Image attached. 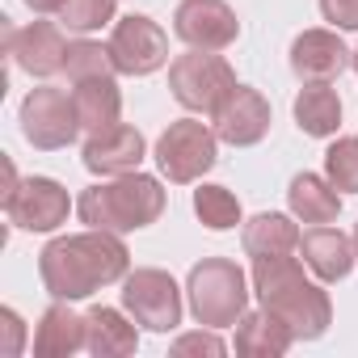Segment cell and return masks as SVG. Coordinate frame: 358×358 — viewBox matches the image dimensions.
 <instances>
[{
	"label": "cell",
	"mask_w": 358,
	"mask_h": 358,
	"mask_svg": "<svg viewBox=\"0 0 358 358\" xmlns=\"http://www.w3.org/2000/svg\"><path fill=\"white\" fill-rule=\"evenodd\" d=\"M220 160V135L199 118H177L156 139V164L173 186H190Z\"/></svg>",
	"instance_id": "8992f818"
},
{
	"label": "cell",
	"mask_w": 358,
	"mask_h": 358,
	"mask_svg": "<svg viewBox=\"0 0 358 358\" xmlns=\"http://www.w3.org/2000/svg\"><path fill=\"white\" fill-rule=\"evenodd\" d=\"M320 13L337 30H358V0H320Z\"/></svg>",
	"instance_id": "f1b7e54d"
},
{
	"label": "cell",
	"mask_w": 358,
	"mask_h": 358,
	"mask_svg": "<svg viewBox=\"0 0 358 358\" xmlns=\"http://www.w3.org/2000/svg\"><path fill=\"white\" fill-rule=\"evenodd\" d=\"M72 101H76V114H80V131H106L118 122L122 114V93L114 85V76H97V80H80L72 85Z\"/></svg>",
	"instance_id": "44dd1931"
},
{
	"label": "cell",
	"mask_w": 358,
	"mask_h": 358,
	"mask_svg": "<svg viewBox=\"0 0 358 358\" xmlns=\"http://www.w3.org/2000/svg\"><path fill=\"white\" fill-rule=\"evenodd\" d=\"M59 22L72 34H93L106 22H114V0H68L59 9Z\"/></svg>",
	"instance_id": "4316f807"
},
{
	"label": "cell",
	"mask_w": 358,
	"mask_h": 358,
	"mask_svg": "<svg viewBox=\"0 0 358 358\" xmlns=\"http://www.w3.org/2000/svg\"><path fill=\"white\" fill-rule=\"evenodd\" d=\"M173 34L194 51H228L241 38V22L224 0H182L173 13Z\"/></svg>",
	"instance_id": "8fae6325"
},
{
	"label": "cell",
	"mask_w": 358,
	"mask_h": 358,
	"mask_svg": "<svg viewBox=\"0 0 358 358\" xmlns=\"http://www.w3.org/2000/svg\"><path fill=\"white\" fill-rule=\"evenodd\" d=\"M295 122L312 139H329L341 127V97L329 85H303L295 97Z\"/></svg>",
	"instance_id": "603a6c76"
},
{
	"label": "cell",
	"mask_w": 358,
	"mask_h": 358,
	"mask_svg": "<svg viewBox=\"0 0 358 358\" xmlns=\"http://www.w3.org/2000/svg\"><path fill=\"white\" fill-rule=\"evenodd\" d=\"M89 350L97 358H127L139 350V333H135V320H127L118 308H89Z\"/></svg>",
	"instance_id": "7402d4cb"
},
{
	"label": "cell",
	"mask_w": 358,
	"mask_h": 358,
	"mask_svg": "<svg viewBox=\"0 0 358 358\" xmlns=\"http://www.w3.org/2000/svg\"><path fill=\"white\" fill-rule=\"evenodd\" d=\"M169 89L177 97V106H186L190 114H220V106L232 97L236 89V72L224 55L215 51H186L169 64Z\"/></svg>",
	"instance_id": "5b68a950"
},
{
	"label": "cell",
	"mask_w": 358,
	"mask_h": 358,
	"mask_svg": "<svg viewBox=\"0 0 358 358\" xmlns=\"http://www.w3.org/2000/svg\"><path fill=\"white\" fill-rule=\"evenodd\" d=\"M350 55L354 51H345V43L333 30H303L291 43V72L303 85H329L350 68Z\"/></svg>",
	"instance_id": "9a60e30c"
},
{
	"label": "cell",
	"mask_w": 358,
	"mask_h": 358,
	"mask_svg": "<svg viewBox=\"0 0 358 358\" xmlns=\"http://www.w3.org/2000/svg\"><path fill=\"white\" fill-rule=\"evenodd\" d=\"M68 47L72 43H64L59 26H51V22H30L26 30H9V55H13V64L22 72L38 76V80L64 72Z\"/></svg>",
	"instance_id": "5bb4252c"
},
{
	"label": "cell",
	"mask_w": 358,
	"mask_h": 358,
	"mask_svg": "<svg viewBox=\"0 0 358 358\" xmlns=\"http://www.w3.org/2000/svg\"><path fill=\"white\" fill-rule=\"evenodd\" d=\"M110 55L122 76H152L169 64V34L143 13L118 17L110 30Z\"/></svg>",
	"instance_id": "9c48e42d"
},
{
	"label": "cell",
	"mask_w": 358,
	"mask_h": 358,
	"mask_svg": "<svg viewBox=\"0 0 358 358\" xmlns=\"http://www.w3.org/2000/svg\"><path fill=\"white\" fill-rule=\"evenodd\" d=\"M211 122H215V135H220L224 143H232V148H253V143H262L266 131H270V101H266L257 89L236 85L232 97L220 106V114H215Z\"/></svg>",
	"instance_id": "4fadbf2b"
},
{
	"label": "cell",
	"mask_w": 358,
	"mask_h": 358,
	"mask_svg": "<svg viewBox=\"0 0 358 358\" xmlns=\"http://www.w3.org/2000/svg\"><path fill=\"white\" fill-rule=\"evenodd\" d=\"M299 228L291 215H278V211H262L245 224L241 232V245L249 257H282V253H299Z\"/></svg>",
	"instance_id": "ffe728a7"
},
{
	"label": "cell",
	"mask_w": 358,
	"mask_h": 358,
	"mask_svg": "<svg viewBox=\"0 0 358 358\" xmlns=\"http://www.w3.org/2000/svg\"><path fill=\"white\" fill-rule=\"evenodd\" d=\"M354 253H358V228H354Z\"/></svg>",
	"instance_id": "d6a6232c"
},
{
	"label": "cell",
	"mask_w": 358,
	"mask_h": 358,
	"mask_svg": "<svg viewBox=\"0 0 358 358\" xmlns=\"http://www.w3.org/2000/svg\"><path fill=\"white\" fill-rule=\"evenodd\" d=\"M26 5H30L34 13H59V9L68 5V0H26Z\"/></svg>",
	"instance_id": "4dcf8cb0"
},
{
	"label": "cell",
	"mask_w": 358,
	"mask_h": 358,
	"mask_svg": "<svg viewBox=\"0 0 358 358\" xmlns=\"http://www.w3.org/2000/svg\"><path fill=\"white\" fill-rule=\"evenodd\" d=\"M0 320H5V333H9V345H5V354H22V320H17V312L13 308H5L0 312Z\"/></svg>",
	"instance_id": "f546056e"
},
{
	"label": "cell",
	"mask_w": 358,
	"mask_h": 358,
	"mask_svg": "<svg viewBox=\"0 0 358 358\" xmlns=\"http://www.w3.org/2000/svg\"><path fill=\"white\" fill-rule=\"evenodd\" d=\"M287 203H291V215L303 220V224H333L337 211H341L337 186L329 182V177H316V173H295L291 177Z\"/></svg>",
	"instance_id": "d6986e66"
},
{
	"label": "cell",
	"mask_w": 358,
	"mask_h": 358,
	"mask_svg": "<svg viewBox=\"0 0 358 358\" xmlns=\"http://www.w3.org/2000/svg\"><path fill=\"white\" fill-rule=\"evenodd\" d=\"M80 131V114L72 93L55 89V85H38L26 93L22 101V135L38 148V152H59L76 139Z\"/></svg>",
	"instance_id": "ba28073f"
},
{
	"label": "cell",
	"mask_w": 358,
	"mask_h": 358,
	"mask_svg": "<svg viewBox=\"0 0 358 358\" xmlns=\"http://www.w3.org/2000/svg\"><path fill=\"white\" fill-rule=\"evenodd\" d=\"M68 211L72 199L55 177H26L5 194V215L22 232H55L59 224H68Z\"/></svg>",
	"instance_id": "30bf717a"
},
{
	"label": "cell",
	"mask_w": 358,
	"mask_h": 358,
	"mask_svg": "<svg viewBox=\"0 0 358 358\" xmlns=\"http://www.w3.org/2000/svg\"><path fill=\"white\" fill-rule=\"evenodd\" d=\"M76 350H89V320L76 316L64 299H55L34 329V354L38 358H72Z\"/></svg>",
	"instance_id": "e0dca14e"
},
{
	"label": "cell",
	"mask_w": 358,
	"mask_h": 358,
	"mask_svg": "<svg viewBox=\"0 0 358 358\" xmlns=\"http://www.w3.org/2000/svg\"><path fill=\"white\" fill-rule=\"evenodd\" d=\"M253 291L266 312H274L295 341H316L333 324V303L320 282L303 274V266L282 253V257H253Z\"/></svg>",
	"instance_id": "7a4b0ae2"
},
{
	"label": "cell",
	"mask_w": 358,
	"mask_h": 358,
	"mask_svg": "<svg viewBox=\"0 0 358 358\" xmlns=\"http://www.w3.org/2000/svg\"><path fill=\"white\" fill-rule=\"evenodd\" d=\"M38 274L51 299H89L93 291L122 282L131 274V253L118 241V232H76V236H55L38 253Z\"/></svg>",
	"instance_id": "6da1fadb"
},
{
	"label": "cell",
	"mask_w": 358,
	"mask_h": 358,
	"mask_svg": "<svg viewBox=\"0 0 358 358\" xmlns=\"http://www.w3.org/2000/svg\"><path fill=\"white\" fill-rule=\"evenodd\" d=\"M194 215L211 228V232H228L241 224V203L228 186H199L194 190Z\"/></svg>",
	"instance_id": "d4e9b609"
},
{
	"label": "cell",
	"mask_w": 358,
	"mask_h": 358,
	"mask_svg": "<svg viewBox=\"0 0 358 358\" xmlns=\"http://www.w3.org/2000/svg\"><path fill=\"white\" fill-rule=\"evenodd\" d=\"M68 80L80 85V80H97V76H114V55H110V43H93V38H76L68 47V64H64Z\"/></svg>",
	"instance_id": "cb8c5ba5"
},
{
	"label": "cell",
	"mask_w": 358,
	"mask_h": 358,
	"mask_svg": "<svg viewBox=\"0 0 358 358\" xmlns=\"http://www.w3.org/2000/svg\"><path fill=\"white\" fill-rule=\"evenodd\" d=\"M76 215L101 232H139L164 215V186L148 173H122L114 182H97L76 199Z\"/></svg>",
	"instance_id": "3957f363"
},
{
	"label": "cell",
	"mask_w": 358,
	"mask_h": 358,
	"mask_svg": "<svg viewBox=\"0 0 358 358\" xmlns=\"http://www.w3.org/2000/svg\"><path fill=\"white\" fill-rule=\"evenodd\" d=\"M143 156H148V143H143V135H139L135 127H127V122H114V127H106V131H93V135L85 139V152H80L85 169L97 173V177L135 173Z\"/></svg>",
	"instance_id": "7c38bea8"
},
{
	"label": "cell",
	"mask_w": 358,
	"mask_h": 358,
	"mask_svg": "<svg viewBox=\"0 0 358 358\" xmlns=\"http://www.w3.org/2000/svg\"><path fill=\"white\" fill-rule=\"evenodd\" d=\"M295 333L274 316V312H245L236 320V354L245 358H282L291 350Z\"/></svg>",
	"instance_id": "ac0fdd59"
},
{
	"label": "cell",
	"mask_w": 358,
	"mask_h": 358,
	"mask_svg": "<svg viewBox=\"0 0 358 358\" xmlns=\"http://www.w3.org/2000/svg\"><path fill=\"white\" fill-rule=\"evenodd\" d=\"M299 257L320 282H341L354 270V262H358L354 236H345L341 228H329V224H312L299 236Z\"/></svg>",
	"instance_id": "2e32d148"
},
{
	"label": "cell",
	"mask_w": 358,
	"mask_h": 358,
	"mask_svg": "<svg viewBox=\"0 0 358 358\" xmlns=\"http://www.w3.org/2000/svg\"><path fill=\"white\" fill-rule=\"evenodd\" d=\"M186 295H190L194 320L207 324V329H228L249 308L245 270L236 262H228V257H203L186 278Z\"/></svg>",
	"instance_id": "277c9868"
},
{
	"label": "cell",
	"mask_w": 358,
	"mask_h": 358,
	"mask_svg": "<svg viewBox=\"0 0 358 358\" xmlns=\"http://www.w3.org/2000/svg\"><path fill=\"white\" fill-rule=\"evenodd\" d=\"M324 177L341 194H358V139H337L324 152Z\"/></svg>",
	"instance_id": "484cf974"
},
{
	"label": "cell",
	"mask_w": 358,
	"mask_h": 358,
	"mask_svg": "<svg viewBox=\"0 0 358 358\" xmlns=\"http://www.w3.org/2000/svg\"><path fill=\"white\" fill-rule=\"evenodd\" d=\"M122 312L152 333H173L182 324V287L169 270H131L122 278Z\"/></svg>",
	"instance_id": "52a82bcc"
},
{
	"label": "cell",
	"mask_w": 358,
	"mask_h": 358,
	"mask_svg": "<svg viewBox=\"0 0 358 358\" xmlns=\"http://www.w3.org/2000/svg\"><path fill=\"white\" fill-rule=\"evenodd\" d=\"M224 350H228V345H224V341L215 337V329H207V324H203L199 333H186V337L173 341V354H207V358H220Z\"/></svg>",
	"instance_id": "83f0119b"
},
{
	"label": "cell",
	"mask_w": 358,
	"mask_h": 358,
	"mask_svg": "<svg viewBox=\"0 0 358 358\" xmlns=\"http://www.w3.org/2000/svg\"><path fill=\"white\" fill-rule=\"evenodd\" d=\"M350 64H354V72H358V51H354V55H350Z\"/></svg>",
	"instance_id": "1f68e13d"
}]
</instances>
